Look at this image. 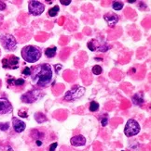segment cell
I'll return each instance as SVG.
<instances>
[{
    "mask_svg": "<svg viewBox=\"0 0 151 151\" xmlns=\"http://www.w3.org/2000/svg\"><path fill=\"white\" fill-rule=\"evenodd\" d=\"M33 71H31L32 81L40 87H47L52 79V70L49 64H41L33 67Z\"/></svg>",
    "mask_w": 151,
    "mask_h": 151,
    "instance_id": "1",
    "label": "cell"
},
{
    "mask_svg": "<svg viewBox=\"0 0 151 151\" xmlns=\"http://www.w3.org/2000/svg\"><path fill=\"white\" fill-rule=\"evenodd\" d=\"M22 57L26 62L35 63L41 58V50L39 47L35 46H26L21 51Z\"/></svg>",
    "mask_w": 151,
    "mask_h": 151,
    "instance_id": "2",
    "label": "cell"
},
{
    "mask_svg": "<svg viewBox=\"0 0 151 151\" xmlns=\"http://www.w3.org/2000/svg\"><path fill=\"white\" fill-rule=\"evenodd\" d=\"M0 43L6 50L13 51L17 46V41L15 37L11 34H2L0 35Z\"/></svg>",
    "mask_w": 151,
    "mask_h": 151,
    "instance_id": "3",
    "label": "cell"
},
{
    "mask_svg": "<svg viewBox=\"0 0 151 151\" xmlns=\"http://www.w3.org/2000/svg\"><path fill=\"white\" fill-rule=\"evenodd\" d=\"M139 132H140V125H139V123L135 120L131 119V120L127 121L124 128V134L127 137H132L136 136V134H139Z\"/></svg>",
    "mask_w": 151,
    "mask_h": 151,
    "instance_id": "4",
    "label": "cell"
},
{
    "mask_svg": "<svg viewBox=\"0 0 151 151\" xmlns=\"http://www.w3.org/2000/svg\"><path fill=\"white\" fill-rule=\"evenodd\" d=\"M85 93V88L81 86H76L73 89L69 90L68 92H66L65 95L63 99L66 101H74L76 99L80 98Z\"/></svg>",
    "mask_w": 151,
    "mask_h": 151,
    "instance_id": "5",
    "label": "cell"
},
{
    "mask_svg": "<svg viewBox=\"0 0 151 151\" xmlns=\"http://www.w3.org/2000/svg\"><path fill=\"white\" fill-rule=\"evenodd\" d=\"M2 65L4 69H11L16 70L19 67V58L13 55L7 56V58L2 59Z\"/></svg>",
    "mask_w": 151,
    "mask_h": 151,
    "instance_id": "6",
    "label": "cell"
},
{
    "mask_svg": "<svg viewBox=\"0 0 151 151\" xmlns=\"http://www.w3.org/2000/svg\"><path fill=\"white\" fill-rule=\"evenodd\" d=\"M45 9V6L39 1H29L28 10L30 14L34 16H39L43 13Z\"/></svg>",
    "mask_w": 151,
    "mask_h": 151,
    "instance_id": "7",
    "label": "cell"
},
{
    "mask_svg": "<svg viewBox=\"0 0 151 151\" xmlns=\"http://www.w3.org/2000/svg\"><path fill=\"white\" fill-rule=\"evenodd\" d=\"M41 97V92L38 90H32L22 96V101L24 103H33Z\"/></svg>",
    "mask_w": 151,
    "mask_h": 151,
    "instance_id": "8",
    "label": "cell"
},
{
    "mask_svg": "<svg viewBox=\"0 0 151 151\" xmlns=\"http://www.w3.org/2000/svg\"><path fill=\"white\" fill-rule=\"evenodd\" d=\"M12 110V106L6 98H0V115L7 114Z\"/></svg>",
    "mask_w": 151,
    "mask_h": 151,
    "instance_id": "9",
    "label": "cell"
},
{
    "mask_svg": "<svg viewBox=\"0 0 151 151\" xmlns=\"http://www.w3.org/2000/svg\"><path fill=\"white\" fill-rule=\"evenodd\" d=\"M104 19L105 21L107 22L110 27H115V25L117 24L118 21V16H117L116 14L114 13H107L104 16Z\"/></svg>",
    "mask_w": 151,
    "mask_h": 151,
    "instance_id": "10",
    "label": "cell"
},
{
    "mask_svg": "<svg viewBox=\"0 0 151 151\" xmlns=\"http://www.w3.org/2000/svg\"><path fill=\"white\" fill-rule=\"evenodd\" d=\"M12 125H13V128L15 130V132L17 133H22L23 131L25 130V123L23 122L22 121H20L19 119L13 117L12 118Z\"/></svg>",
    "mask_w": 151,
    "mask_h": 151,
    "instance_id": "11",
    "label": "cell"
},
{
    "mask_svg": "<svg viewBox=\"0 0 151 151\" xmlns=\"http://www.w3.org/2000/svg\"><path fill=\"white\" fill-rule=\"evenodd\" d=\"M70 143L73 146H81L86 144V138L79 134V136H76L70 139Z\"/></svg>",
    "mask_w": 151,
    "mask_h": 151,
    "instance_id": "12",
    "label": "cell"
},
{
    "mask_svg": "<svg viewBox=\"0 0 151 151\" xmlns=\"http://www.w3.org/2000/svg\"><path fill=\"white\" fill-rule=\"evenodd\" d=\"M12 83H14V85L15 86H22L25 83V81L23 80V79H21V78L17 79V80H15V79H13V78H10V79H9V80H7V83H9L10 85Z\"/></svg>",
    "mask_w": 151,
    "mask_h": 151,
    "instance_id": "13",
    "label": "cell"
},
{
    "mask_svg": "<svg viewBox=\"0 0 151 151\" xmlns=\"http://www.w3.org/2000/svg\"><path fill=\"white\" fill-rule=\"evenodd\" d=\"M56 51H57V48L55 46L49 47V48H47L45 50V55L47 56V58H53L55 54H56Z\"/></svg>",
    "mask_w": 151,
    "mask_h": 151,
    "instance_id": "14",
    "label": "cell"
},
{
    "mask_svg": "<svg viewBox=\"0 0 151 151\" xmlns=\"http://www.w3.org/2000/svg\"><path fill=\"white\" fill-rule=\"evenodd\" d=\"M133 104H135V105H141L142 103L144 102V98H143L142 94L134 95L133 97Z\"/></svg>",
    "mask_w": 151,
    "mask_h": 151,
    "instance_id": "15",
    "label": "cell"
},
{
    "mask_svg": "<svg viewBox=\"0 0 151 151\" xmlns=\"http://www.w3.org/2000/svg\"><path fill=\"white\" fill-rule=\"evenodd\" d=\"M35 120L37 121L38 123H41V122H44L47 121V118L46 116L43 113L41 112H37L35 114Z\"/></svg>",
    "mask_w": 151,
    "mask_h": 151,
    "instance_id": "16",
    "label": "cell"
},
{
    "mask_svg": "<svg viewBox=\"0 0 151 151\" xmlns=\"http://www.w3.org/2000/svg\"><path fill=\"white\" fill-rule=\"evenodd\" d=\"M87 46H88L89 49H90V51H95V50H96L98 47H99L97 41L94 40V39H93V40H90V41L88 43V45H87Z\"/></svg>",
    "mask_w": 151,
    "mask_h": 151,
    "instance_id": "17",
    "label": "cell"
},
{
    "mask_svg": "<svg viewBox=\"0 0 151 151\" xmlns=\"http://www.w3.org/2000/svg\"><path fill=\"white\" fill-rule=\"evenodd\" d=\"M59 10H60V7L58 6H54L49 10V16H50V17H55L59 13Z\"/></svg>",
    "mask_w": 151,
    "mask_h": 151,
    "instance_id": "18",
    "label": "cell"
},
{
    "mask_svg": "<svg viewBox=\"0 0 151 151\" xmlns=\"http://www.w3.org/2000/svg\"><path fill=\"white\" fill-rule=\"evenodd\" d=\"M43 136H44V134H43L41 132H38L37 129H34L33 131H32V136H33V138H35V140H40V138Z\"/></svg>",
    "mask_w": 151,
    "mask_h": 151,
    "instance_id": "19",
    "label": "cell"
},
{
    "mask_svg": "<svg viewBox=\"0 0 151 151\" xmlns=\"http://www.w3.org/2000/svg\"><path fill=\"white\" fill-rule=\"evenodd\" d=\"M113 9L114 10H121L123 9V3L120 1H115L113 2Z\"/></svg>",
    "mask_w": 151,
    "mask_h": 151,
    "instance_id": "20",
    "label": "cell"
},
{
    "mask_svg": "<svg viewBox=\"0 0 151 151\" xmlns=\"http://www.w3.org/2000/svg\"><path fill=\"white\" fill-rule=\"evenodd\" d=\"M99 109V104L97 102L95 101H93L90 102V110L91 111V112H95V111H97Z\"/></svg>",
    "mask_w": 151,
    "mask_h": 151,
    "instance_id": "21",
    "label": "cell"
},
{
    "mask_svg": "<svg viewBox=\"0 0 151 151\" xmlns=\"http://www.w3.org/2000/svg\"><path fill=\"white\" fill-rule=\"evenodd\" d=\"M102 71H103V70L101 68V66H99V65H95L93 68V72L95 75H100L102 73Z\"/></svg>",
    "mask_w": 151,
    "mask_h": 151,
    "instance_id": "22",
    "label": "cell"
},
{
    "mask_svg": "<svg viewBox=\"0 0 151 151\" xmlns=\"http://www.w3.org/2000/svg\"><path fill=\"white\" fill-rule=\"evenodd\" d=\"M9 127H10L9 122H2V123H0V130L2 131H7L9 129Z\"/></svg>",
    "mask_w": 151,
    "mask_h": 151,
    "instance_id": "23",
    "label": "cell"
},
{
    "mask_svg": "<svg viewBox=\"0 0 151 151\" xmlns=\"http://www.w3.org/2000/svg\"><path fill=\"white\" fill-rule=\"evenodd\" d=\"M19 115H20V117H22V118H27V117H28V115H27V110H26V109L19 110Z\"/></svg>",
    "mask_w": 151,
    "mask_h": 151,
    "instance_id": "24",
    "label": "cell"
},
{
    "mask_svg": "<svg viewBox=\"0 0 151 151\" xmlns=\"http://www.w3.org/2000/svg\"><path fill=\"white\" fill-rule=\"evenodd\" d=\"M31 68H29V67H26V68L23 69L22 70V74L23 75H31Z\"/></svg>",
    "mask_w": 151,
    "mask_h": 151,
    "instance_id": "25",
    "label": "cell"
},
{
    "mask_svg": "<svg viewBox=\"0 0 151 151\" xmlns=\"http://www.w3.org/2000/svg\"><path fill=\"white\" fill-rule=\"evenodd\" d=\"M108 48H109V46L107 45H105V46H102L99 47V50L102 51V52H105V51L108 50Z\"/></svg>",
    "mask_w": 151,
    "mask_h": 151,
    "instance_id": "26",
    "label": "cell"
},
{
    "mask_svg": "<svg viewBox=\"0 0 151 151\" xmlns=\"http://www.w3.org/2000/svg\"><path fill=\"white\" fill-rule=\"evenodd\" d=\"M57 146H58V144H57L56 142L53 143V144H51V145H50L49 150H50V151H55V149H56V148H57Z\"/></svg>",
    "mask_w": 151,
    "mask_h": 151,
    "instance_id": "27",
    "label": "cell"
},
{
    "mask_svg": "<svg viewBox=\"0 0 151 151\" xmlns=\"http://www.w3.org/2000/svg\"><path fill=\"white\" fill-rule=\"evenodd\" d=\"M107 122H108V119L105 117V118H104V119H103V120L101 121V124H102V126H105V125L107 124Z\"/></svg>",
    "mask_w": 151,
    "mask_h": 151,
    "instance_id": "28",
    "label": "cell"
},
{
    "mask_svg": "<svg viewBox=\"0 0 151 151\" xmlns=\"http://www.w3.org/2000/svg\"><path fill=\"white\" fill-rule=\"evenodd\" d=\"M63 5H65V6H67V5H69V4L71 3V0H61L60 1Z\"/></svg>",
    "mask_w": 151,
    "mask_h": 151,
    "instance_id": "29",
    "label": "cell"
},
{
    "mask_svg": "<svg viewBox=\"0 0 151 151\" xmlns=\"http://www.w3.org/2000/svg\"><path fill=\"white\" fill-rule=\"evenodd\" d=\"M5 9H6V4H5V2L0 1V10H4Z\"/></svg>",
    "mask_w": 151,
    "mask_h": 151,
    "instance_id": "30",
    "label": "cell"
},
{
    "mask_svg": "<svg viewBox=\"0 0 151 151\" xmlns=\"http://www.w3.org/2000/svg\"><path fill=\"white\" fill-rule=\"evenodd\" d=\"M35 145L37 146H42V141L41 140H35Z\"/></svg>",
    "mask_w": 151,
    "mask_h": 151,
    "instance_id": "31",
    "label": "cell"
},
{
    "mask_svg": "<svg viewBox=\"0 0 151 151\" xmlns=\"http://www.w3.org/2000/svg\"><path fill=\"white\" fill-rule=\"evenodd\" d=\"M128 2H129V3H133V2H135V1H134V0H129Z\"/></svg>",
    "mask_w": 151,
    "mask_h": 151,
    "instance_id": "32",
    "label": "cell"
},
{
    "mask_svg": "<svg viewBox=\"0 0 151 151\" xmlns=\"http://www.w3.org/2000/svg\"><path fill=\"white\" fill-rule=\"evenodd\" d=\"M0 85H1V82H0Z\"/></svg>",
    "mask_w": 151,
    "mask_h": 151,
    "instance_id": "33",
    "label": "cell"
}]
</instances>
